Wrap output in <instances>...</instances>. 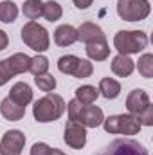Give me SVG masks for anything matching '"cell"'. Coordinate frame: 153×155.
<instances>
[{"mask_svg":"<svg viewBox=\"0 0 153 155\" xmlns=\"http://www.w3.org/2000/svg\"><path fill=\"white\" fill-rule=\"evenodd\" d=\"M67 105L61 96L47 92L43 97H40L33 107V116L38 123H50L63 116Z\"/></svg>","mask_w":153,"mask_h":155,"instance_id":"cell-1","label":"cell"},{"mask_svg":"<svg viewBox=\"0 0 153 155\" xmlns=\"http://www.w3.org/2000/svg\"><path fill=\"white\" fill-rule=\"evenodd\" d=\"M69 110V121H74L83 124L85 128H97L99 124H103L105 121V114L99 107L94 105H81L77 99L69 101L67 105Z\"/></svg>","mask_w":153,"mask_h":155,"instance_id":"cell-2","label":"cell"},{"mask_svg":"<svg viewBox=\"0 0 153 155\" xmlns=\"http://www.w3.org/2000/svg\"><path fill=\"white\" fill-rule=\"evenodd\" d=\"M114 45L119 54H137L146 49L148 36L144 31H119L114 36Z\"/></svg>","mask_w":153,"mask_h":155,"instance_id":"cell-3","label":"cell"},{"mask_svg":"<svg viewBox=\"0 0 153 155\" xmlns=\"http://www.w3.org/2000/svg\"><path fill=\"white\" fill-rule=\"evenodd\" d=\"M22 41L36 52H45L49 49L50 38H49L47 29L40 25L38 22H27L22 27Z\"/></svg>","mask_w":153,"mask_h":155,"instance_id":"cell-4","label":"cell"},{"mask_svg":"<svg viewBox=\"0 0 153 155\" xmlns=\"http://www.w3.org/2000/svg\"><path fill=\"white\" fill-rule=\"evenodd\" d=\"M29 63H31V58L25 52H16L2 60L0 61V87L5 85L11 78L29 72Z\"/></svg>","mask_w":153,"mask_h":155,"instance_id":"cell-5","label":"cell"},{"mask_svg":"<svg viewBox=\"0 0 153 155\" xmlns=\"http://www.w3.org/2000/svg\"><path fill=\"white\" fill-rule=\"evenodd\" d=\"M103 126L108 134H121V135H137L142 128L139 121L130 114H117L106 117L103 121Z\"/></svg>","mask_w":153,"mask_h":155,"instance_id":"cell-6","label":"cell"},{"mask_svg":"<svg viewBox=\"0 0 153 155\" xmlns=\"http://www.w3.org/2000/svg\"><path fill=\"white\" fill-rule=\"evenodd\" d=\"M151 11L148 0H119L117 15L126 22H141Z\"/></svg>","mask_w":153,"mask_h":155,"instance_id":"cell-7","label":"cell"},{"mask_svg":"<svg viewBox=\"0 0 153 155\" xmlns=\"http://www.w3.org/2000/svg\"><path fill=\"white\" fill-rule=\"evenodd\" d=\"M58 69H60V72H63L67 76L81 78V79L92 76V72H94V65L88 60H81L74 54L61 56L58 60Z\"/></svg>","mask_w":153,"mask_h":155,"instance_id":"cell-8","label":"cell"},{"mask_svg":"<svg viewBox=\"0 0 153 155\" xmlns=\"http://www.w3.org/2000/svg\"><path fill=\"white\" fill-rule=\"evenodd\" d=\"M25 146V135L20 130H9L0 141V155H20Z\"/></svg>","mask_w":153,"mask_h":155,"instance_id":"cell-9","label":"cell"},{"mask_svg":"<svg viewBox=\"0 0 153 155\" xmlns=\"http://www.w3.org/2000/svg\"><path fill=\"white\" fill-rule=\"evenodd\" d=\"M103 155H148V150L133 139H117Z\"/></svg>","mask_w":153,"mask_h":155,"instance_id":"cell-10","label":"cell"},{"mask_svg":"<svg viewBox=\"0 0 153 155\" xmlns=\"http://www.w3.org/2000/svg\"><path fill=\"white\" fill-rule=\"evenodd\" d=\"M65 143L74 148V150H81L85 144H86V128L79 123L74 121H67V126H65V135H63Z\"/></svg>","mask_w":153,"mask_h":155,"instance_id":"cell-11","label":"cell"},{"mask_svg":"<svg viewBox=\"0 0 153 155\" xmlns=\"http://www.w3.org/2000/svg\"><path fill=\"white\" fill-rule=\"evenodd\" d=\"M151 103H150V96H148V92L146 90H142V88H135V90H132L130 94H128V97H126V110H128V114L133 117H137L144 108H148Z\"/></svg>","mask_w":153,"mask_h":155,"instance_id":"cell-12","label":"cell"},{"mask_svg":"<svg viewBox=\"0 0 153 155\" xmlns=\"http://www.w3.org/2000/svg\"><path fill=\"white\" fill-rule=\"evenodd\" d=\"M77 40H81L83 43H92V41H101V40H106L103 29L97 25V24H92V22H85L79 25L77 29Z\"/></svg>","mask_w":153,"mask_h":155,"instance_id":"cell-13","label":"cell"},{"mask_svg":"<svg viewBox=\"0 0 153 155\" xmlns=\"http://www.w3.org/2000/svg\"><path fill=\"white\" fill-rule=\"evenodd\" d=\"M54 41L60 47H69L77 41V29L70 24H63L54 31Z\"/></svg>","mask_w":153,"mask_h":155,"instance_id":"cell-14","label":"cell"},{"mask_svg":"<svg viewBox=\"0 0 153 155\" xmlns=\"http://www.w3.org/2000/svg\"><path fill=\"white\" fill-rule=\"evenodd\" d=\"M135 69V61L128 54H117L112 60V72L119 78H128Z\"/></svg>","mask_w":153,"mask_h":155,"instance_id":"cell-15","label":"cell"},{"mask_svg":"<svg viewBox=\"0 0 153 155\" xmlns=\"http://www.w3.org/2000/svg\"><path fill=\"white\" fill-rule=\"evenodd\" d=\"M0 112H2V116L5 117L7 121H20L22 117L25 116V107L15 103V101L7 96V97L2 99V103H0Z\"/></svg>","mask_w":153,"mask_h":155,"instance_id":"cell-16","label":"cell"},{"mask_svg":"<svg viewBox=\"0 0 153 155\" xmlns=\"http://www.w3.org/2000/svg\"><path fill=\"white\" fill-rule=\"evenodd\" d=\"M9 97H11L15 103H18V105L27 107V105L33 101V90H31V87H29L27 83L18 81V83L13 85L11 92H9Z\"/></svg>","mask_w":153,"mask_h":155,"instance_id":"cell-17","label":"cell"},{"mask_svg":"<svg viewBox=\"0 0 153 155\" xmlns=\"http://www.w3.org/2000/svg\"><path fill=\"white\" fill-rule=\"evenodd\" d=\"M86 56L94 61H103L110 56V47L106 43V40H101V41H92V43H86Z\"/></svg>","mask_w":153,"mask_h":155,"instance_id":"cell-18","label":"cell"},{"mask_svg":"<svg viewBox=\"0 0 153 155\" xmlns=\"http://www.w3.org/2000/svg\"><path fill=\"white\" fill-rule=\"evenodd\" d=\"M99 94L105 96L106 99H115L121 94V83L114 78H103L99 81Z\"/></svg>","mask_w":153,"mask_h":155,"instance_id":"cell-19","label":"cell"},{"mask_svg":"<svg viewBox=\"0 0 153 155\" xmlns=\"http://www.w3.org/2000/svg\"><path fill=\"white\" fill-rule=\"evenodd\" d=\"M97 97H99V90L92 85H83L76 88V99L81 105H94Z\"/></svg>","mask_w":153,"mask_h":155,"instance_id":"cell-20","label":"cell"},{"mask_svg":"<svg viewBox=\"0 0 153 155\" xmlns=\"http://www.w3.org/2000/svg\"><path fill=\"white\" fill-rule=\"evenodd\" d=\"M18 16V5L13 0H4L0 2V22L4 24H13Z\"/></svg>","mask_w":153,"mask_h":155,"instance_id":"cell-21","label":"cell"},{"mask_svg":"<svg viewBox=\"0 0 153 155\" xmlns=\"http://www.w3.org/2000/svg\"><path fill=\"white\" fill-rule=\"evenodd\" d=\"M22 11H24V16H27L31 22H34L43 13V2L41 0H25L22 5Z\"/></svg>","mask_w":153,"mask_h":155,"instance_id":"cell-22","label":"cell"},{"mask_svg":"<svg viewBox=\"0 0 153 155\" xmlns=\"http://www.w3.org/2000/svg\"><path fill=\"white\" fill-rule=\"evenodd\" d=\"M61 15H63V9H61V5H60L58 2L49 0V2L43 4V13H41V16H43L45 20H49V22H56V20L61 18Z\"/></svg>","mask_w":153,"mask_h":155,"instance_id":"cell-23","label":"cell"},{"mask_svg":"<svg viewBox=\"0 0 153 155\" xmlns=\"http://www.w3.org/2000/svg\"><path fill=\"white\" fill-rule=\"evenodd\" d=\"M137 63H139L137 67H139V74L141 76L146 78V79L153 78V54H150V52L142 54Z\"/></svg>","mask_w":153,"mask_h":155,"instance_id":"cell-24","label":"cell"},{"mask_svg":"<svg viewBox=\"0 0 153 155\" xmlns=\"http://www.w3.org/2000/svg\"><path fill=\"white\" fill-rule=\"evenodd\" d=\"M34 83L41 92H52L56 88V78L49 72L45 74H40V76H34Z\"/></svg>","mask_w":153,"mask_h":155,"instance_id":"cell-25","label":"cell"},{"mask_svg":"<svg viewBox=\"0 0 153 155\" xmlns=\"http://www.w3.org/2000/svg\"><path fill=\"white\" fill-rule=\"evenodd\" d=\"M49 71V60L45 56H34L31 58V63H29V72H33L34 76H40V74H45Z\"/></svg>","mask_w":153,"mask_h":155,"instance_id":"cell-26","label":"cell"},{"mask_svg":"<svg viewBox=\"0 0 153 155\" xmlns=\"http://www.w3.org/2000/svg\"><path fill=\"white\" fill-rule=\"evenodd\" d=\"M135 119L139 121V124H141V126H142V124H144V126H151V124H153V107L150 105L148 108H144V110L135 117Z\"/></svg>","mask_w":153,"mask_h":155,"instance_id":"cell-27","label":"cell"},{"mask_svg":"<svg viewBox=\"0 0 153 155\" xmlns=\"http://www.w3.org/2000/svg\"><path fill=\"white\" fill-rule=\"evenodd\" d=\"M52 148L45 143H34L31 148V155H50Z\"/></svg>","mask_w":153,"mask_h":155,"instance_id":"cell-28","label":"cell"},{"mask_svg":"<svg viewBox=\"0 0 153 155\" xmlns=\"http://www.w3.org/2000/svg\"><path fill=\"white\" fill-rule=\"evenodd\" d=\"M72 2H74V5H76L77 9H88L94 0H72Z\"/></svg>","mask_w":153,"mask_h":155,"instance_id":"cell-29","label":"cell"},{"mask_svg":"<svg viewBox=\"0 0 153 155\" xmlns=\"http://www.w3.org/2000/svg\"><path fill=\"white\" fill-rule=\"evenodd\" d=\"M7 45H9V38H7V35L0 29V51H4Z\"/></svg>","mask_w":153,"mask_h":155,"instance_id":"cell-30","label":"cell"},{"mask_svg":"<svg viewBox=\"0 0 153 155\" xmlns=\"http://www.w3.org/2000/svg\"><path fill=\"white\" fill-rule=\"evenodd\" d=\"M50 155H67V153H63L61 150H56V148H52V152H50Z\"/></svg>","mask_w":153,"mask_h":155,"instance_id":"cell-31","label":"cell"}]
</instances>
